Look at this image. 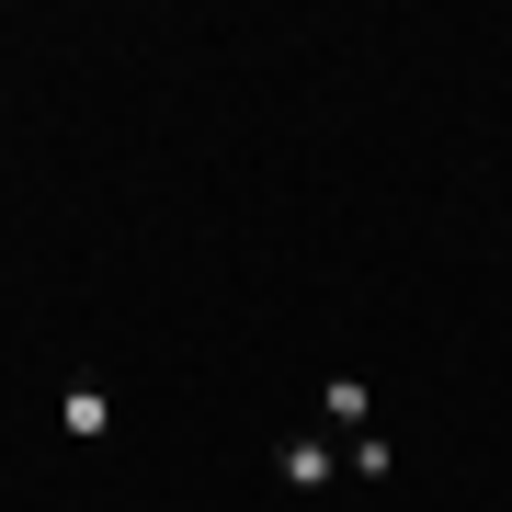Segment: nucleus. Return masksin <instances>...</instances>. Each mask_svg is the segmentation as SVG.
I'll list each match as a JSON object with an SVG mask.
<instances>
[{"mask_svg":"<svg viewBox=\"0 0 512 512\" xmlns=\"http://www.w3.org/2000/svg\"><path fill=\"white\" fill-rule=\"evenodd\" d=\"M342 467H353V478H387V467H399V444H387V433H353Z\"/></svg>","mask_w":512,"mask_h":512,"instance_id":"20e7f679","label":"nucleus"},{"mask_svg":"<svg viewBox=\"0 0 512 512\" xmlns=\"http://www.w3.org/2000/svg\"><path fill=\"white\" fill-rule=\"evenodd\" d=\"M274 467H285V490H330V433H296Z\"/></svg>","mask_w":512,"mask_h":512,"instance_id":"7ed1b4c3","label":"nucleus"},{"mask_svg":"<svg viewBox=\"0 0 512 512\" xmlns=\"http://www.w3.org/2000/svg\"><path fill=\"white\" fill-rule=\"evenodd\" d=\"M57 433H69V444H103L114 433V387L103 376H69V387H57Z\"/></svg>","mask_w":512,"mask_h":512,"instance_id":"f257e3e1","label":"nucleus"},{"mask_svg":"<svg viewBox=\"0 0 512 512\" xmlns=\"http://www.w3.org/2000/svg\"><path fill=\"white\" fill-rule=\"evenodd\" d=\"M319 410H330V433L353 444V433H365V410H376V387H365V376H330V387H319Z\"/></svg>","mask_w":512,"mask_h":512,"instance_id":"f03ea898","label":"nucleus"}]
</instances>
